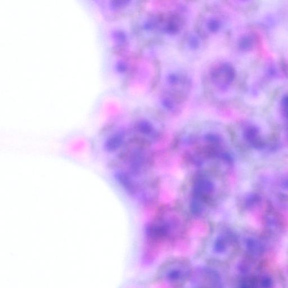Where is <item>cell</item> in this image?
Masks as SVG:
<instances>
[{"mask_svg":"<svg viewBox=\"0 0 288 288\" xmlns=\"http://www.w3.org/2000/svg\"><path fill=\"white\" fill-rule=\"evenodd\" d=\"M185 156L198 171L223 175L233 165V158L216 124L197 126L183 138Z\"/></svg>","mask_w":288,"mask_h":288,"instance_id":"1","label":"cell"},{"mask_svg":"<svg viewBox=\"0 0 288 288\" xmlns=\"http://www.w3.org/2000/svg\"><path fill=\"white\" fill-rule=\"evenodd\" d=\"M219 174L197 171L191 184L190 208L196 216L208 214L217 205L220 197Z\"/></svg>","mask_w":288,"mask_h":288,"instance_id":"2","label":"cell"},{"mask_svg":"<svg viewBox=\"0 0 288 288\" xmlns=\"http://www.w3.org/2000/svg\"><path fill=\"white\" fill-rule=\"evenodd\" d=\"M160 81L159 93L170 96L185 103L192 87L191 78L187 71L182 68H170L163 73Z\"/></svg>","mask_w":288,"mask_h":288,"instance_id":"3","label":"cell"},{"mask_svg":"<svg viewBox=\"0 0 288 288\" xmlns=\"http://www.w3.org/2000/svg\"><path fill=\"white\" fill-rule=\"evenodd\" d=\"M236 76V70L232 64L227 61L215 62L206 73V85L212 95L221 94L233 85Z\"/></svg>","mask_w":288,"mask_h":288,"instance_id":"4","label":"cell"},{"mask_svg":"<svg viewBox=\"0 0 288 288\" xmlns=\"http://www.w3.org/2000/svg\"><path fill=\"white\" fill-rule=\"evenodd\" d=\"M225 20L221 11L216 6H211L203 10L197 18L195 30L207 41L221 33Z\"/></svg>","mask_w":288,"mask_h":288,"instance_id":"5","label":"cell"},{"mask_svg":"<svg viewBox=\"0 0 288 288\" xmlns=\"http://www.w3.org/2000/svg\"><path fill=\"white\" fill-rule=\"evenodd\" d=\"M133 132L135 137L149 145L161 137L162 124L157 117L148 113L140 114L134 123Z\"/></svg>","mask_w":288,"mask_h":288,"instance_id":"6","label":"cell"},{"mask_svg":"<svg viewBox=\"0 0 288 288\" xmlns=\"http://www.w3.org/2000/svg\"><path fill=\"white\" fill-rule=\"evenodd\" d=\"M161 279L178 286L185 284L192 276L190 263L183 259H173L164 264L160 271Z\"/></svg>","mask_w":288,"mask_h":288,"instance_id":"7","label":"cell"},{"mask_svg":"<svg viewBox=\"0 0 288 288\" xmlns=\"http://www.w3.org/2000/svg\"><path fill=\"white\" fill-rule=\"evenodd\" d=\"M239 243H241L242 248H243L247 258L256 261H259V259L264 256L267 250L264 240L261 236L256 235H247Z\"/></svg>","mask_w":288,"mask_h":288,"instance_id":"8","label":"cell"},{"mask_svg":"<svg viewBox=\"0 0 288 288\" xmlns=\"http://www.w3.org/2000/svg\"><path fill=\"white\" fill-rule=\"evenodd\" d=\"M207 41L206 39L194 29L184 34L181 41V47L186 54H199L204 50Z\"/></svg>","mask_w":288,"mask_h":288,"instance_id":"9","label":"cell"},{"mask_svg":"<svg viewBox=\"0 0 288 288\" xmlns=\"http://www.w3.org/2000/svg\"><path fill=\"white\" fill-rule=\"evenodd\" d=\"M265 228L269 234L276 235L280 233L283 229V219L279 214L275 211L272 206H268L263 214Z\"/></svg>","mask_w":288,"mask_h":288,"instance_id":"10","label":"cell"},{"mask_svg":"<svg viewBox=\"0 0 288 288\" xmlns=\"http://www.w3.org/2000/svg\"><path fill=\"white\" fill-rule=\"evenodd\" d=\"M243 138L248 145L256 149H263L269 144L268 140L263 137L260 129L254 125H248L245 128Z\"/></svg>","mask_w":288,"mask_h":288,"instance_id":"11","label":"cell"},{"mask_svg":"<svg viewBox=\"0 0 288 288\" xmlns=\"http://www.w3.org/2000/svg\"><path fill=\"white\" fill-rule=\"evenodd\" d=\"M199 279L195 288H223L218 276L211 271L209 272L208 270H205L202 273L201 279Z\"/></svg>","mask_w":288,"mask_h":288,"instance_id":"12","label":"cell"},{"mask_svg":"<svg viewBox=\"0 0 288 288\" xmlns=\"http://www.w3.org/2000/svg\"><path fill=\"white\" fill-rule=\"evenodd\" d=\"M125 134L123 132H118L112 135L105 142V150L109 152H113L120 148L125 144Z\"/></svg>","mask_w":288,"mask_h":288,"instance_id":"13","label":"cell"},{"mask_svg":"<svg viewBox=\"0 0 288 288\" xmlns=\"http://www.w3.org/2000/svg\"><path fill=\"white\" fill-rule=\"evenodd\" d=\"M253 45L254 39L250 35H246L240 37L237 42V47L242 52H247V51L251 50Z\"/></svg>","mask_w":288,"mask_h":288,"instance_id":"14","label":"cell"},{"mask_svg":"<svg viewBox=\"0 0 288 288\" xmlns=\"http://www.w3.org/2000/svg\"><path fill=\"white\" fill-rule=\"evenodd\" d=\"M281 109L283 116L288 120V94L285 95L281 99Z\"/></svg>","mask_w":288,"mask_h":288,"instance_id":"15","label":"cell"}]
</instances>
